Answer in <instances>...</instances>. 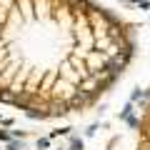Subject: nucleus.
<instances>
[{
    "instance_id": "obj_1",
    "label": "nucleus",
    "mask_w": 150,
    "mask_h": 150,
    "mask_svg": "<svg viewBox=\"0 0 150 150\" xmlns=\"http://www.w3.org/2000/svg\"><path fill=\"white\" fill-rule=\"evenodd\" d=\"M133 55L130 25L93 0H0V103L33 118L93 108Z\"/></svg>"
}]
</instances>
